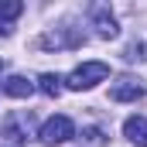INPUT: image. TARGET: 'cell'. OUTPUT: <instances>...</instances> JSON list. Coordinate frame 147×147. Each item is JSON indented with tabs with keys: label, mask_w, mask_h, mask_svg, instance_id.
Segmentation results:
<instances>
[{
	"label": "cell",
	"mask_w": 147,
	"mask_h": 147,
	"mask_svg": "<svg viewBox=\"0 0 147 147\" xmlns=\"http://www.w3.org/2000/svg\"><path fill=\"white\" fill-rule=\"evenodd\" d=\"M106 75H110V65H106V62H82L79 69H72V72H69L65 86H69V89H75V92H82V89H92L96 82H103Z\"/></svg>",
	"instance_id": "1"
},
{
	"label": "cell",
	"mask_w": 147,
	"mask_h": 147,
	"mask_svg": "<svg viewBox=\"0 0 147 147\" xmlns=\"http://www.w3.org/2000/svg\"><path fill=\"white\" fill-rule=\"evenodd\" d=\"M38 45L45 51H65V48H79L82 45V31L72 28V24H62V28H51L38 38Z\"/></svg>",
	"instance_id": "2"
},
{
	"label": "cell",
	"mask_w": 147,
	"mask_h": 147,
	"mask_svg": "<svg viewBox=\"0 0 147 147\" xmlns=\"http://www.w3.org/2000/svg\"><path fill=\"white\" fill-rule=\"evenodd\" d=\"M72 137H75V123L69 116H51L38 130V140L45 147H58V144H65V140H72Z\"/></svg>",
	"instance_id": "3"
},
{
	"label": "cell",
	"mask_w": 147,
	"mask_h": 147,
	"mask_svg": "<svg viewBox=\"0 0 147 147\" xmlns=\"http://www.w3.org/2000/svg\"><path fill=\"white\" fill-rule=\"evenodd\" d=\"M89 21H92L96 34L103 38V41H113V38L120 34V24H116V17H113V10H110V0H92L89 3Z\"/></svg>",
	"instance_id": "4"
},
{
	"label": "cell",
	"mask_w": 147,
	"mask_h": 147,
	"mask_svg": "<svg viewBox=\"0 0 147 147\" xmlns=\"http://www.w3.org/2000/svg\"><path fill=\"white\" fill-rule=\"evenodd\" d=\"M110 99L113 103H137V99H144V82L137 75H120L110 86Z\"/></svg>",
	"instance_id": "5"
},
{
	"label": "cell",
	"mask_w": 147,
	"mask_h": 147,
	"mask_svg": "<svg viewBox=\"0 0 147 147\" xmlns=\"http://www.w3.org/2000/svg\"><path fill=\"white\" fill-rule=\"evenodd\" d=\"M123 134H127V140H130V144L147 147V120H144V116H127Z\"/></svg>",
	"instance_id": "6"
},
{
	"label": "cell",
	"mask_w": 147,
	"mask_h": 147,
	"mask_svg": "<svg viewBox=\"0 0 147 147\" xmlns=\"http://www.w3.org/2000/svg\"><path fill=\"white\" fill-rule=\"evenodd\" d=\"M3 92L14 96V99H28V96L34 92V82L24 79V75H7V79H3Z\"/></svg>",
	"instance_id": "7"
},
{
	"label": "cell",
	"mask_w": 147,
	"mask_h": 147,
	"mask_svg": "<svg viewBox=\"0 0 147 147\" xmlns=\"http://www.w3.org/2000/svg\"><path fill=\"white\" fill-rule=\"evenodd\" d=\"M62 82H65L62 75H55V72H45L41 79H38V89H41V92H45L48 99H58V96H62Z\"/></svg>",
	"instance_id": "8"
},
{
	"label": "cell",
	"mask_w": 147,
	"mask_h": 147,
	"mask_svg": "<svg viewBox=\"0 0 147 147\" xmlns=\"http://www.w3.org/2000/svg\"><path fill=\"white\" fill-rule=\"evenodd\" d=\"M24 14V0H0V21H14Z\"/></svg>",
	"instance_id": "9"
},
{
	"label": "cell",
	"mask_w": 147,
	"mask_h": 147,
	"mask_svg": "<svg viewBox=\"0 0 147 147\" xmlns=\"http://www.w3.org/2000/svg\"><path fill=\"white\" fill-rule=\"evenodd\" d=\"M123 58H127V62H147V45H144V41H134V45L127 48Z\"/></svg>",
	"instance_id": "10"
},
{
	"label": "cell",
	"mask_w": 147,
	"mask_h": 147,
	"mask_svg": "<svg viewBox=\"0 0 147 147\" xmlns=\"http://www.w3.org/2000/svg\"><path fill=\"white\" fill-rule=\"evenodd\" d=\"M82 137H86V144H89V147H99V144H103V140H106V137H103V130H99V127H89V130H86V134H82Z\"/></svg>",
	"instance_id": "11"
},
{
	"label": "cell",
	"mask_w": 147,
	"mask_h": 147,
	"mask_svg": "<svg viewBox=\"0 0 147 147\" xmlns=\"http://www.w3.org/2000/svg\"><path fill=\"white\" fill-rule=\"evenodd\" d=\"M10 34V28H7V21H0V38H7Z\"/></svg>",
	"instance_id": "12"
},
{
	"label": "cell",
	"mask_w": 147,
	"mask_h": 147,
	"mask_svg": "<svg viewBox=\"0 0 147 147\" xmlns=\"http://www.w3.org/2000/svg\"><path fill=\"white\" fill-rule=\"evenodd\" d=\"M0 69H3V62H0Z\"/></svg>",
	"instance_id": "13"
}]
</instances>
